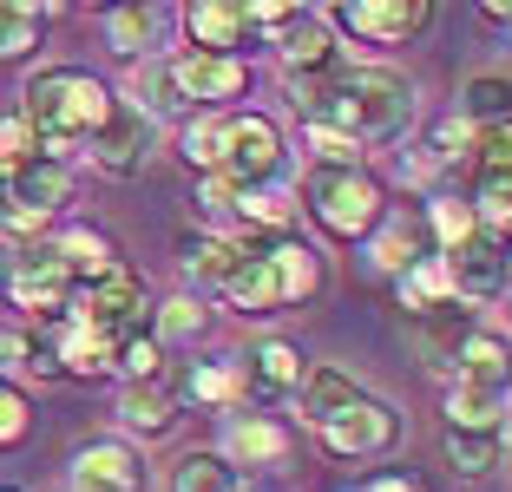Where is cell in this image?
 <instances>
[{
	"label": "cell",
	"mask_w": 512,
	"mask_h": 492,
	"mask_svg": "<svg viewBox=\"0 0 512 492\" xmlns=\"http://www.w3.org/2000/svg\"><path fill=\"white\" fill-rule=\"evenodd\" d=\"M296 105L309 132L348 138V145H375V138H401L414 119V86L388 66H342V73L296 86Z\"/></svg>",
	"instance_id": "obj_1"
},
{
	"label": "cell",
	"mask_w": 512,
	"mask_h": 492,
	"mask_svg": "<svg viewBox=\"0 0 512 492\" xmlns=\"http://www.w3.org/2000/svg\"><path fill=\"white\" fill-rule=\"evenodd\" d=\"M112 105H119V99H112L92 73H79V66H46V73L27 79L20 119H27V132L40 138V158L66 164V151H79L99 125L112 119Z\"/></svg>",
	"instance_id": "obj_2"
},
{
	"label": "cell",
	"mask_w": 512,
	"mask_h": 492,
	"mask_svg": "<svg viewBox=\"0 0 512 492\" xmlns=\"http://www.w3.org/2000/svg\"><path fill=\"white\" fill-rule=\"evenodd\" d=\"M138 92H158L151 105H171V112H217V105L243 99L250 92V66L243 60H217V53H178V60H158L138 73Z\"/></svg>",
	"instance_id": "obj_3"
},
{
	"label": "cell",
	"mask_w": 512,
	"mask_h": 492,
	"mask_svg": "<svg viewBox=\"0 0 512 492\" xmlns=\"http://www.w3.org/2000/svg\"><path fill=\"white\" fill-rule=\"evenodd\" d=\"M302 197H309V210H316V224L329 230V237H342V243L375 237V224L388 217L381 184L368 178V171H355V164H316V171L302 178Z\"/></svg>",
	"instance_id": "obj_4"
},
{
	"label": "cell",
	"mask_w": 512,
	"mask_h": 492,
	"mask_svg": "<svg viewBox=\"0 0 512 492\" xmlns=\"http://www.w3.org/2000/svg\"><path fill=\"white\" fill-rule=\"evenodd\" d=\"M73 197V171L60 158H27L14 171H0V224L7 230H40L46 217H60Z\"/></svg>",
	"instance_id": "obj_5"
},
{
	"label": "cell",
	"mask_w": 512,
	"mask_h": 492,
	"mask_svg": "<svg viewBox=\"0 0 512 492\" xmlns=\"http://www.w3.org/2000/svg\"><path fill=\"white\" fill-rule=\"evenodd\" d=\"M73 322L99 328V335H125V328H138V315H145V276H138L132 263L106 269V276H92V283L73 289Z\"/></svg>",
	"instance_id": "obj_6"
},
{
	"label": "cell",
	"mask_w": 512,
	"mask_h": 492,
	"mask_svg": "<svg viewBox=\"0 0 512 492\" xmlns=\"http://www.w3.org/2000/svg\"><path fill=\"white\" fill-rule=\"evenodd\" d=\"M276 171H283V132H276V119H263V112H230L224 119V171H217V178H237V184H250V191H263Z\"/></svg>",
	"instance_id": "obj_7"
},
{
	"label": "cell",
	"mask_w": 512,
	"mask_h": 492,
	"mask_svg": "<svg viewBox=\"0 0 512 492\" xmlns=\"http://www.w3.org/2000/svg\"><path fill=\"white\" fill-rule=\"evenodd\" d=\"M329 20L342 33H355V40H368V46H407V40H421V33L434 27V7H427V0H342Z\"/></svg>",
	"instance_id": "obj_8"
},
{
	"label": "cell",
	"mask_w": 512,
	"mask_h": 492,
	"mask_svg": "<svg viewBox=\"0 0 512 492\" xmlns=\"http://www.w3.org/2000/svg\"><path fill=\"white\" fill-rule=\"evenodd\" d=\"M316 433H322V447H329L335 460H375V453H388L394 440H401V414H394L388 401H375V394H362L355 407L322 420Z\"/></svg>",
	"instance_id": "obj_9"
},
{
	"label": "cell",
	"mask_w": 512,
	"mask_h": 492,
	"mask_svg": "<svg viewBox=\"0 0 512 492\" xmlns=\"http://www.w3.org/2000/svg\"><path fill=\"white\" fill-rule=\"evenodd\" d=\"M440 263H447L453 302H493V296H506V283H512V256H506V237H493V230H480V237H467L460 250H440Z\"/></svg>",
	"instance_id": "obj_10"
},
{
	"label": "cell",
	"mask_w": 512,
	"mask_h": 492,
	"mask_svg": "<svg viewBox=\"0 0 512 492\" xmlns=\"http://www.w3.org/2000/svg\"><path fill=\"white\" fill-rule=\"evenodd\" d=\"M86 158L106 171V178H138L151 158V119H145V105H112V119L99 125V132L86 138Z\"/></svg>",
	"instance_id": "obj_11"
},
{
	"label": "cell",
	"mask_w": 512,
	"mask_h": 492,
	"mask_svg": "<svg viewBox=\"0 0 512 492\" xmlns=\"http://www.w3.org/2000/svg\"><path fill=\"white\" fill-rule=\"evenodd\" d=\"M276 46H283V73H289V86H316V79L342 73V46H335L329 20L309 14V7H302V14L289 20L283 33H276Z\"/></svg>",
	"instance_id": "obj_12"
},
{
	"label": "cell",
	"mask_w": 512,
	"mask_h": 492,
	"mask_svg": "<svg viewBox=\"0 0 512 492\" xmlns=\"http://www.w3.org/2000/svg\"><path fill=\"white\" fill-rule=\"evenodd\" d=\"M7 296H14V309H33V315H60L73 302V276L53 256V243L46 250H20L7 263Z\"/></svg>",
	"instance_id": "obj_13"
},
{
	"label": "cell",
	"mask_w": 512,
	"mask_h": 492,
	"mask_svg": "<svg viewBox=\"0 0 512 492\" xmlns=\"http://www.w3.org/2000/svg\"><path fill=\"white\" fill-rule=\"evenodd\" d=\"M184 33H191V53L237 60V46L256 40V27H250V0H197V7H184Z\"/></svg>",
	"instance_id": "obj_14"
},
{
	"label": "cell",
	"mask_w": 512,
	"mask_h": 492,
	"mask_svg": "<svg viewBox=\"0 0 512 492\" xmlns=\"http://www.w3.org/2000/svg\"><path fill=\"white\" fill-rule=\"evenodd\" d=\"M73 492H145V466L119 440H92L73 453Z\"/></svg>",
	"instance_id": "obj_15"
},
{
	"label": "cell",
	"mask_w": 512,
	"mask_h": 492,
	"mask_svg": "<svg viewBox=\"0 0 512 492\" xmlns=\"http://www.w3.org/2000/svg\"><path fill=\"white\" fill-rule=\"evenodd\" d=\"M453 381H467V388H486V394H506L512 388V342L493 335V328H473L460 355H453Z\"/></svg>",
	"instance_id": "obj_16"
},
{
	"label": "cell",
	"mask_w": 512,
	"mask_h": 492,
	"mask_svg": "<svg viewBox=\"0 0 512 492\" xmlns=\"http://www.w3.org/2000/svg\"><path fill=\"white\" fill-rule=\"evenodd\" d=\"M224 302H230L237 315H276V309H283V283H276L270 256L256 250V243H243L237 269L224 276Z\"/></svg>",
	"instance_id": "obj_17"
},
{
	"label": "cell",
	"mask_w": 512,
	"mask_h": 492,
	"mask_svg": "<svg viewBox=\"0 0 512 492\" xmlns=\"http://www.w3.org/2000/svg\"><path fill=\"white\" fill-rule=\"evenodd\" d=\"M256 250L270 256L276 283H283V309H289V302H309L322 289V256L309 250L296 230H289V237H256Z\"/></svg>",
	"instance_id": "obj_18"
},
{
	"label": "cell",
	"mask_w": 512,
	"mask_h": 492,
	"mask_svg": "<svg viewBox=\"0 0 512 492\" xmlns=\"http://www.w3.org/2000/svg\"><path fill=\"white\" fill-rule=\"evenodd\" d=\"M224 460L230 466H283L289 460V427L270 414H237L230 420V440H224Z\"/></svg>",
	"instance_id": "obj_19"
},
{
	"label": "cell",
	"mask_w": 512,
	"mask_h": 492,
	"mask_svg": "<svg viewBox=\"0 0 512 492\" xmlns=\"http://www.w3.org/2000/svg\"><path fill=\"white\" fill-rule=\"evenodd\" d=\"M427 256H440V250H434V237H427L421 210H401V217H381L375 224V263L388 269V276H407V269L427 263Z\"/></svg>",
	"instance_id": "obj_20"
},
{
	"label": "cell",
	"mask_w": 512,
	"mask_h": 492,
	"mask_svg": "<svg viewBox=\"0 0 512 492\" xmlns=\"http://www.w3.org/2000/svg\"><path fill=\"white\" fill-rule=\"evenodd\" d=\"M171 401H197V407H237L243 401V368L237 361H184L171 381Z\"/></svg>",
	"instance_id": "obj_21"
},
{
	"label": "cell",
	"mask_w": 512,
	"mask_h": 492,
	"mask_svg": "<svg viewBox=\"0 0 512 492\" xmlns=\"http://www.w3.org/2000/svg\"><path fill=\"white\" fill-rule=\"evenodd\" d=\"M178 414H184V407L171 401L165 381H125V388H119V420H125V433L165 440V433L178 427Z\"/></svg>",
	"instance_id": "obj_22"
},
{
	"label": "cell",
	"mask_w": 512,
	"mask_h": 492,
	"mask_svg": "<svg viewBox=\"0 0 512 492\" xmlns=\"http://www.w3.org/2000/svg\"><path fill=\"white\" fill-rule=\"evenodd\" d=\"M309 361H302L296 342H263L250 348V368H243V394H296Z\"/></svg>",
	"instance_id": "obj_23"
},
{
	"label": "cell",
	"mask_w": 512,
	"mask_h": 492,
	"mask_svg": "<svg viewBox=\"0 0 512 492\" xmlns=\"http://www.w3.org/2000/svg\"><path fill=\"white\" fill-rule=\"evenodd\" d=\"M53 256L66 263L73 289L92 283V276H106V269H119V250H112V237H106V230H92V224H73L60 243H53Z\"/></svg>",
	"instance_id": "obj_24"
},
{
	"label": "cell",
	"mask_w": 512,
	"mask_h": 492,
	"mask_svg": "<svg viewBox=\"0 0 512 492\" xmlns=\"http://www.w3.org/2000/svg\"><path fill=\"white\" fill-rule=\"evenodd\" d=\"M296 394H302V420H309V427H322V420H335L342 407H355V401H362L355 374H342V368H309Z\"/></svg>",
	"instance_id": "obj_25"
},
{
	"label": "cell",
	"mask_w": 512,
	"mask_h": 492,
	"mask_svg": "<svg viewBox=\"0 0 512 492\" xmlns=\"http://www.w3.org/2000/svg\"><path fill=\"white\" fill-rule=\"evenodd\" d=\"M499 119H512V79L506 73H473V79H460V125H499Z\"/></svg>",
	"instance_id": "obj_26"
},
{
	"label": "cell",
	"mask_w": 512,
	"mask_h": 492,
	"mask_svg": "<svg viewBox=\"0 0 512 492\" xmlns=\"http://www.w3.org/2000/svg\"><path fill=\"white\" fill-rule=\"evenodd\" d=\"M237 256H243V243L217 237V230H204V237H184V243H178L184 276H191V283H217V289H224V276L237 269Z\"/></svg>",
	"instance_id": "obj_27"
},
{
	"label": "cell",
	"mask_w": 512,
	"mask_h": 492,
	"mask_svg": "<svg viewBox=\"0 0 512 492\" xmlns=\"http://www.w3.org/2000/svg\"><path fill=\"white\" fill-rule=\"evenodd\" d=\"M158 33H165V14L158 7H112L106 14V40L119 60H138V53H151L158 46Z\"/></svg>",
	"instance_id": "obj_28"
},
{
	"label": "cell",
	"mask_w": 512,
	"mask_h": 492,
	"mask_svg": "<svg viewBox=\"0 0 512 492\" xmlns=\"http://www.w3.org/2000/svg\"><path fill=\"white\" fill-rule=\"evenodd\" d=\"M506 453V433H480V427H447V466L467 479H486Z\"/></svg>",
	"instance_id": "obj_29"
},
{
	"label": "cell",
	"mask_w": 512,
	"mask_h": 492,
	"mask_svg": "<svg viewBox=\"0 0 512 492\" xmlns=\"http://www.w3.org/2000/svg\"><path fill=\"white\" fill-rule=\"evenodd\" d=\"M401 283V302L414 315H440V309H453V283H447V263L440 256H427V263H414L407 276H394Z\"/></svg>",
	"instance_id": "obj_30"
},
{
	"label": "cell",
	"mask_w": 512,
	"mask_h": 492,
	"mask_svg": "<svg viewBox=\"0 0 512 492\" xmlns=\"http://www.w3.org/2000/svg\"><path fill=\"white\" fill-rule=\"evenodd\" d=\"M165 492H237V466H230L224 453H184V460L171 466Z\"/></svg>",
	"instance_id": "obj_31"
},
{
	"label": "cell",
	"mask_w": 512,
	"mask_h": 492,
	"mask_svg": "<svg viewBox=\"0 0 512 492\" xmlns=\"http://www.w3.org/2000/svg\"><path fill=\"white\" fill-rule=\"evenodd\" d=\"M427 237H434V250H460L467 237H480V217H473V204H460V197H434V204L421 210Z\"/></svg>",
	"instance_id": "obj_32"
},
{
	"label": "cell",
	"mask_w": 512,
	"mask_h": 492,
	"mask_svg": "<svg viewBox=\"0 0 512 492\" xmlns=\"http://www.w3.org/2000/svg\"><path fill=\"white\" fill-rule=\"evenodd\" d=\"M447 427H480V433H499V394L467 388V381H453V388H447Z\"/></svg>",
	"instance_id": "obj_33"
},
{
	"label": "cell",
	"mask_w": 512,
	"mask_h": 492,
	"mask_svg": "<svg viewBox=\"0 0 512 492\" xmlns=\"http://www.w3.org/2000/svg\"><path fill=\"white\" fill-rule=\"evenodd\" d=\"M184 164H191V171H204V178H217V171H224V119H211V112H204V119L184 125Z\"/></svg>",
	"instance_id": "obj_34"
},
{
	"label": "cell",
	"mask_w": 512,
	"mask_h": 492,
	"mask_svg": "<svg viewBox=\"0 0 512 492\" xmlns=\"http://www.w3.org/2000/svg\"><path fill=\"white\" fill-rule=\"evenodd\" d=\"M112 368H125V381H158L165 374V348L151 342L145 328H125L119 348H112Z\"/></svg>",
	"instance_id": "obj_35"
},
{
	"label": "cell",
	"mask_w": 512,
	"mask_h": 492,
	"mask_svg": "<svg viewBox=\"0 0 512 492\" xmlns=\"http://www.w3.org/2000/svg\"><path fill=\"white\" fill-rule=\"evenodd\" d=\"M40 46V14L20 0H0V60H27Z\"/></svg>",
	"instance_id": "obj_36"
},
{
	"label": "cell",
	"mask_w": 512,
	"mask_h": 492,
	"mask_svg": "<svg viewBox=\"0 0 512 492\" xmlns=\"http://www.w3.org/2000/svg\"><path fill=\"white\" fill-rule=\"evenodd\" d=\"M60 374L53 368V355L40 348V335H27V328H0V374Z\"/></svg>",
	"instance_id": "obj_37"
},
{
	"label": "cell",
	"mask_w": 512,
	"mask_h": 492,
	"mask_svg": "<svg viewBox=\"0 0 512 492\" xmlns=\"http://www.w3.org/2000/svg\"><path fill=\"white\" fill-rule=\"evenodd\" d=\"M204 335V309H197L191 296H171L165 309H158V328H151V342L165 348V342H197Z\"/></svg>",
	"instance_id": "obj_38"
},
{
	"label": "cell",
	"mask_w": 512,
	"mask_h": 492,
	"mask_svg": "<svg viewBox=\"0 0 512 492\" xmlns=\"http://www.w3.org/2000/svg\"><path fill=\"white\" fill-rule=\"evenodd\" d=\"M473 217H480V230H512V178H480V191H473Z\"/></svg>",
	"instance_id": "obj_39"
},
{
	"label": "cell",
	"mask_w": 512,
	"mask_h": 492,
	"mask_svg": "<svg viewBox=\"0 0 512 492\" xmlns=\"http://www.w3.org/2000/svg\"><path fill=\"white\" fill-rule=\"evenodd\" d=\"M473 158L486 164V178H512V119L480 125L473 132Z\"/></svg>",
	"instance_id": "obj_40"
},
{
	"label": "cell",
	"mask_w": 512,
	"mask_h": 492,
	"mask_svg": "<svg viewBox=\"0 0 512 492\" xmlns=\"http://www.w3.org/2000/svg\"><path fill=\"white\" fill-rule=\"evenodd\" d=\"M27 394L14 388V381H0V447H20L27 440Z\"/></svg>",
	"instance_id": "obj_41"
},
{
	"label": "cell",
	"mask_w": 512,
	"mask_h": 492,
	"mask_svg": "<svg viewBox=\"0 0 512 492\" xmlns=\"http://www.w3.org/2000/svg\"><path fill=\"white\" fill-rule=\"evenodd\" d=\"M355 492H421V486H414L407 473H381V479H362Z\"/></svg>",
	"instance_id": "obj_42"
},
{
	"label": "cell",
	"mask_w": 512,
	"mask_h": 492,
	"mask_svg": "<svg viewBox=\"0 0 512 492\" xmlns=\"http://www.w3.org/2000/svg\"><path fill=\"white\" fill-rule=\"evenodd\" d=\"M486 20H493V27H512V7H486Z\"/></svg>",
	"instance_id": "obj_43"
},
{
	"label": "cell",
	"mask_w": 512,
	"mask_h": 492,
	"mask_svg": "<svg viewBox=\"0 0 512 492\" xmlns=\"http://www.w3.org/2000/svg\"><path fill=\"white\" fill-rule=\"evenodd\" d=\"M237 492H263V486H237Z\"/></svg>",
	"instance_id": "obj_44"
},
{
	"label": "cell",
	"mask_w": 512,
	"mask_h": 492,
	"mask_svg": "<svg viewBox=\"0 0 512 492\" xmlns=\"http://www.w3.org/2000/svg\"><path fill=\"white\" fill-rule=\"evenodd\" d=\"M506 302H512V283H506Z\"/></svg>",
	"instance_id": "obj_45"
}]
</instances>
